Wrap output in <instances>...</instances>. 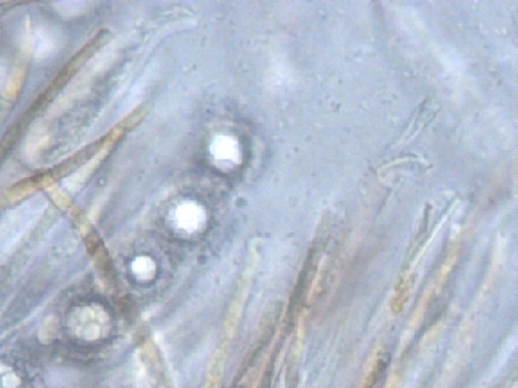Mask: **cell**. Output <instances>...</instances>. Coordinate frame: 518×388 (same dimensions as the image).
<instances>
[{"label": "cell", "instance_id": "cell-1", "mask_svg": "<svg viewBox=\"0 0 518 388\" xmlns=\"http://www.w3.org/2000/svg\"><path fill=\"white\" fill-rule=\"evenodd\" d=\"M56 38L51 30L40 27L34 30L30 36L28 50L34 53L36 58H46L51 55L56 48Z\"/></svg>", "mask_w": 518, "mask_h": 388}, {"label": "cell", "instance_id": "cell-5", "mask_svg": "<svg viewBox=\"0 0 518 388\" xmlns=\"http://www.w3.org/2000/svg\"><path fill=\"white\" fill-rule=\"evenodd\" d=\"M8 70L7 66L0 60V90H3V86L7 85L8 82Z\"/></svg>", "mask_w": 518, "mask_h": 388}, {"label": "cell", "instance_id": "cell-3", "mask_svg": "<svg viewBox=\"0 0 518 388\" xmlns=\"http://www.w3.org/2000/svg\"><path fill=\"white\" fill-rule=\"evenodd\" d=\"M134 270L139 276H147V278L149 274H153V264L151 263L149 259L140 258L135 262Z\"/></svg>", "mask_w": 518, "mask_h": 388}, {"label": "cell", "instance_id": "cell-2", "mask_svg": "<svg viewBox=\"0 0 518 388\" xmlns=\"http://www.w3.org/2000/svg\"><path fill=\"white\" fill-rule=\"evenodd\" d=\"M21 81L22 73L20 72V70L14 73V74L8 79L7 90H5L8 96H12V98H14V96H16V92H18V90L20 88V85H21Z\"/></svg>", "mask_w": 518, "mask_h": 388}, {"label": "cell", "instance_id": "cell-4", "mask_svg": "<svg viewBox=\"0 0 518 388\" xmlns=\"http://www.w3.org/2000/svg\"><path fill=\"white\" fill-rule=\"evenodd\" d=\"M46 137L42 134L34 135L27 142V153L30 155H36L38 149L42 146V143L45 142Z\"/></svg>", "mask_w": 518, "mask_h": 388}]
</instances>
